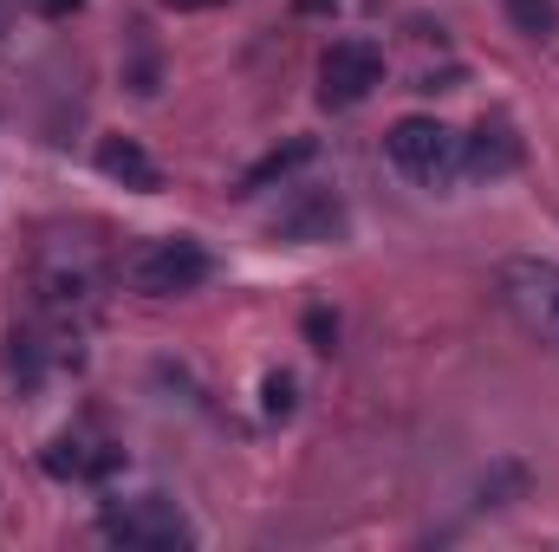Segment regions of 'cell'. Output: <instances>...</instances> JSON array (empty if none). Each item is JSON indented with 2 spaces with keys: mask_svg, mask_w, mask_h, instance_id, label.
Masks as SVG:
<instances>
[{
  "mask_svg": "<svg viewBox=\"0 0 559 552\" xmlns=\"http://www.w3.org/2000/svg\"><path fill=\"white\" fill-rule=\"evenodd\" d=\"M26 292H33V319L66 345L85 332V319L98 312V292H105V254L79 235H52L39 254H33V274H26Z\"/></svg>",
  "mask_w": 559,
  "mask_h": 552,
  "instance_id": "obj_1",
  "label": "cell"
},
{
  "mask_svg": "<svg viewBox=\"0 0 559 552\" xmlns=\"http://www.w3.org/2000/svg\"><path fill=\"white\" fill-rule=\"evenodd\" d=\"M98 533L111 547H143V552H189L195 547V520L163 501V494H138V501H105Z\"/></svg>",
  "mask_w": 559,
  "mask_h": 552,
  "instance_id": "obj_2",
  "label": "cell"
},
{
  "mask_svg": "<svg viewBox=\"0 0 559 552\" xmlns=\"http://www.w3.org/2000/svg\"><path fill=\"white\" fill-rule=\"evenodd\" d=\"M215 274V254L195 241V235H163V241H143L124 254V279L150 292V299H176V292H195L202 279Z\"/></svg>",
  "mask_w": 559,
  "mask_h": 552,
  "instance_id": "obj_3",
  "label": "cell"
},
{
  "mask_svg": "<svg viewBox=\"0 0 559 552\" xmlns=\"http://www.w3.org/2000/svg\"><path fill=\"white\" fill-rule=\"evenodd\" d=\"M384 149H391V163L411 182H423V189H449L462 176V137L449 124H436V118H397Z\"/></svg>",
  "mask_w": 559,
  "mask_h": 552,
  "instance_id": "obj_4",
  "label": "cell"
},
{
  "mask_svg": "<svg viewBox=\"0 0 559 552\" xmlns=\"http://www.w3.org/2000/svg\"><path fill=\"white\" fill-rule=\"evenodd\" d=\"M495 292L521 319V332H534L540 345L559 351V267L554 261H501Z\"/></svg>",
  "mask_w": 559,
  "mask_h": 552,
  "instance_id": "obj_5",
  "label": "cell"
},
{
  "mask_svg": "<svg viewBox=\"0 0 559 552\" xmlns=\"http://www.w3.org/2000/svg\"><path fill=\"white\" fill-rule=\"evenodd\" d=\"M378 85H384V46H371V39H332L319 52V98L332 111L365 105Z\"/></svg>",
  "mask_w": 559,
  "mask_h": 552,
  "instance_id": "obj_6",
  "label": "cell"
},
{
  "mask_svg": "<svg viewBox=\"0 0 559 552\" xmlns=\"http://www.w3.org/2000/svg\"><path fill=\"white\" fill-rule=\"evenodd\" d=\"M118 468H124V448L92 429H66L59 442H46V475H59V481H105Z\"/></svg>",
  "mask_w": 559,
  "mask_h": 552,
  "instance_id": "obj_7",
  "label": "cell"
},
{
  "mask_svg": "<svg viewBox=\"0 0 559 552\" xmlns=\"http://www.w3.org/2000/svg\"><path fill=\"white\" fill-rule=\"evenodd\" d=\"M98 169H105L111 182L138 189V195L163 189V176H156V163L143 156V143H138V137H105V143H98Z\"/></svg>",
  "mask_w": 559,
  "mask_h": 552,
  "instance_id": "obj_8",
  "label": "cell"
},
{
  "mask_svg": "<svg viewBox=\"0 0 559 552\" xmlns=\"http://www.w3.org/2000/svg\"><path fill=\"white\" fill-rule=\"evenodd\" d=\"M345 228V215H338V202L332 195H312V202H299V208H286L274 221L280 241H332Z\"/></svg>",
  "mask_w": 559,
  "mask_h": 552,
  "instance_id": "obj_9",
  "label": "cell"
},
{
  "mask_svg": "<svg viewBox=\"0 0 559 552\" xmlns=\"http://www.w3.org/2000/svg\"><path fill=\"white\" fill-rule=\"evenodd\" d=\"M514 163H521V143H514L508 124H481L475 143H462V169H475V176H501Z\"/></svg>",
  "mask_w": 559,
  "mask_h": 552,
  "instance_id": "obj_10",
  "label": "cell"
},
{
  "mask_svg": "<svg viewBox=\"0 0 559 552\" xmlns=\"http://www.w3.org/2000/svg\"><path fill=\"white\" fill-rule=\"evenodd\" d=\"M299 163H312V137H293V143H280V149H267V156H261V163L235 182V195H261L267 182H286Z\"/></svg>",
  "mask_w": 559,
  "mask_h": 552,
  "instance_id": "obj_11",
  "label": "cell"
},
{
  "mask_svg": "<svg viewBox=\"0 0 559 552\" xmlns=\"http://www.w3.org/2000/svg\"><path fill=\"white\" fill-rule=\"evenodd\" d=\"M508 20H514L521 33L547 39V33H559V0H508Z\"/></svg>",
  "mask_w": 559,
  "mask_h": 552,
  "instance_id": "obj_12",
  "label": "cell"
},
{
  "mask_svg": "<svg viewBox=\"0 0 559 552\" xmlns=\"http://www.w3.org/2000/svg\"><path fill=\"white\" fill-rule=\"evenodd\" d=\"M261 410L274 416V422H286V416H293V377H286V371H274V377L261 384Z\"/></svg>",
  "mask_w": 559,
  "mask_h": 552,
  "instance_id": "obj_13",
  "label": "cell"
},
{
  "mask_svg": "<svg viewBox=\"0 0 559 552\" xmlns=\"http://www.w3.org/2000/svg\"><path fill=\"white\" fill-rule=\"evenodd\" d=\"M306 332H312V338H319V351H332V332H338V325H332V319H325V312H306Z\"/></svg>",
  "mask_w": 559,
  "mask_h": 552,
  "instance_id": "obj_14",
  "label": "cell"
},
{
  "mask_svg": "<svg viewBox=\"0 0 559 552\" xmlns=\"http://www.w3.org/2000/svg\"><path fill=\"white\" fill-rule=\"evenodd\" d=\"M33 7H39V13H52V20H66V13H79L85 0H33Z\"/></svg>",
  "mask_w": 559,
  "mask_h": 552,
  "instance_id": "obj_15",
  "label": "cell"
},
{
  "mask_svg": "<svg viewBox=\"0 0 559 552\" xmlns=\"http://www.w3.org/2000/svg\"><path fill=\"white\" fill-rule=\"evenodd\" d=\"M169 13H209V7H228V0H163Z\"/></svg>",
  "mask_w": 559,
  "mask_h": 552,
  "instance_id": "obj_16",
  "label": "cell"
},
{
  "mask_svg": "<svg viewBox=\"0 0 559 552\" xmlns=\"http://www.w3.org/2000/svg\"><path fill=\"white\" fill-rule=\"evenodd\" d=\"M0 20H7V0H0Z\"/></svg>",
  "mask_w": 559,
  "mask_h": 552,
  "instance_id": "obj_17",
  "label": "cell"
}]
</instances>
